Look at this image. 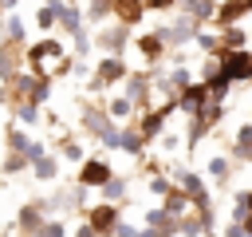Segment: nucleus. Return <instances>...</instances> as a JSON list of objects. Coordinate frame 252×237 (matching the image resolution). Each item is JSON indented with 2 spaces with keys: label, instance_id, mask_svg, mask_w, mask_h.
<instances>
[{
  "label": "nucleus",
  "instance_id": "423d86ee",
  "mask_svg": "<svg viewBox=\"0 0 252 237\" xmlns=\"http://www.w3.org/2000/svg\"><path fill=\"white\" fill-rule=\"evenodd\" d=\"M98 225H106V221H114V209H98V217H94Z\"/></svg>",
  "mask_w": 252,
  "mask_h": 237
},
{
  "label": "nucleus",
  "instance_id": "f03ea898",
  "mask_svg": "<svg viewBox=\"0 0 252 237\" xmlns=\"http://www.w3.org/2000/svg\"><path fill=\"white\" fill-rule=\"evenodd\" d=\"M83 182H91V186H98V182H106V166H98V162H91V166L83 170Z\"/></svg>",
  "mask_w": 252,
  "mask_h": 237
},
{
  "label": "nucleus",
  "instance_id": "39448f33",
  "mask_svg": "<svg viewBox=\"0 0 252 237\" xmlns=\"http://www.w3.org/2000/svg\"><path fill=\"white\" fill-rule=\"evenodd\" d=\"M142 51H146V55H158V51H161V40H158V36H146V40H142Z\"/></svg>",
  "mask_w": 252,
  "mask_h": 237
},
{
  "label": "nucleus",
  "instance_id": "f257e3e1",
  "mask_svg": "<svg viewBox=\"0 0 252 237\" xmlns=\"http://www.w3.org/2000/svg\"><path fill=\"white\" fill-rule=\"evenodd\" d=\"M220 71L228 79H248L252 75V55H244V51H220Z\"/></svg>",
  "mask_w": 252,
  "mask_h": 237
},
{
  "label": "nucleus",
  "instance_id": "20e7f679",
  "mask_svg": "<svg viewBox=\"0 0 252 237\" xmlns=\"http://www.w3.org/2000/svg\"><path fill=\"white\" fill-rule=\"evenodd\" d=\"M118 75H122V63L118 59H106L102 63V79H118Z\"/></svg>",
  "mask_w": 252,
  "mask_h": 237
},
{
  "label": "nucleus",
  "instance_id": "0eeeda50",
  "mask_svg": "<svg viewBox=\"0 0 252 237\" xmlns=\"http://www.w3.org/2000/svg\"><path fill=\"white\" fill-rule=\"evenodd\" d=\"M248 205H252V194H248Z\"/></svg>",
  "mask_w": 252,
  "mask_h": 237
},
{
  "label": "nucleus",
  "instance_id": "7ed1b4c3",
  "mask_svg": "<svg viewBox=\"0 0 252 237\" xmlns=\"http://www.w3.org/2000/svg\"><path fill=\"white\" fill-rule=\"evenodd\" d=\"M51 55H59V43H39V47H32V59H51Z\"/></svg>",
  "mask_w": 252,
  "mask_h": 237
}]
</instances>
